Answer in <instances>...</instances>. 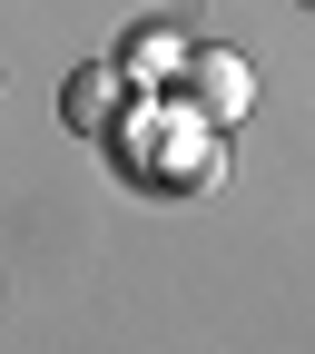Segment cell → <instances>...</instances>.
Returning <instances> with one entry per match:
<instances>
[{"label": "cell", "instance_id": "6da1fadb", "mask_svg": "<svg viewBox=\"0 0 315 354\" xmlns=\"http://www.w3.org/2000/svg\"><path fill=\"white\" fill-rule=\"evenodd\" d=\"M177 99H188V118H207V128H227V118H246V99H256V69L237 59V50H188L177 59Z\"/></svg>", "mask_w": 315, "mask_h": 354}, {"label": "cell", "instance_id": "7a4b0ae2", "mask_svg": "<svg viewBox=\"0 0 315 354\" xmlns=\"http://www.w3.org/2000/svg\"><path fill=\"white\" fill-rule=\"evenodd\" d=\"M118 88H128V69H118V59H89V69L69 79V99H60V109H69V128H79V138L118 118Z\"/></svg>", "mask_w": 315, "mask_h": 354}, {"label": "cell", "instance_id": "3957f363", "mask_svg": "<svg viewBox=\"0 0 315 354\" xmlns=\"http://www.w3.org/2000/svg\"><path fill=\"white\" fill-rule=\"evenodd\" d=\"M177 59H188V50H177V39H168V30H148V39H138V50H128V69H138V79H158V69H177Z\"/></svg>", "mask_w": 315, "mask_h": 354}]
</instances>
